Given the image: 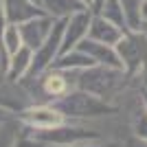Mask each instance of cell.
Instances as JSON below:
<instances>
[{
	"label": "cell",
	"mask_w": 147,
	"mask_h": 147,
	"mask_svg": "<svg viewBox=\"0 0 147 147\" xmlns=\"http://www.w3.org/2000/svg\"><path fill=\"white\" fill-rule=\"evenodd\" d=\"M44 90L49 94H61L66 90V81L61 79V75H51L46 79V84H44Z\"/></svg>",
	"instance_id": "cell-1"
},
{
	"label": "cell",
	"mask_w": 147,
	"mask_h": 147,
	"mask_svg": "<svg viewBox=\"0 0 147 147\" xmlns=\"http://www.w3.org/2000/svg\"><path fill=\"white\" fill-rule=\"evenodd\" d=\"M0 31H2V13H0Z\"/></svg>",
	"instance_id": "cell-2"
}]
</instances>
